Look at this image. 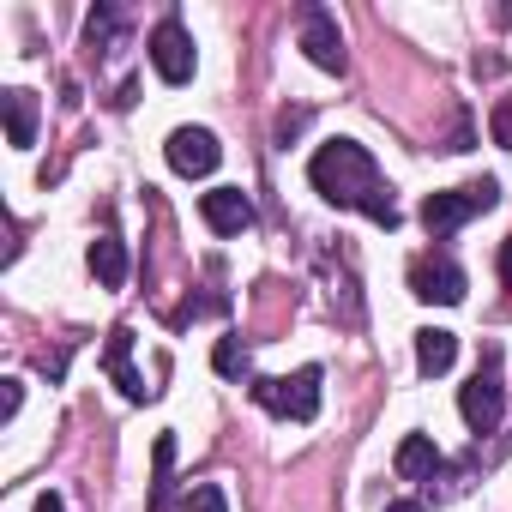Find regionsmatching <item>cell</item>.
I'll return each instance as SVG.
<instances>
[{"mask_svg": "<svg viewBox=\"0 0 512 512\" xmlns=\"http://www.w3.org/2000/svg\"><path fill=\"white\" fill-rule=\"evenodd\" d=\"M458 416L470 422V434H494L500 428V416H506V380H500V350L494 344L482 350L476 374L458 386Z\"/></svg>", "mask_w": 512, "mask_h": 512, "instance_id": "3957f363", "label": "cell"}, {"mask_svg": "<svg viewBox=\"0 0 512 512\" xmlns=\"http://www.w3.org/2000/svg\"><path fill=\"white\" fill-rule=\"evenodd\" d=\"M386 512H422V500H392Z\"/></svg>", "mask_w": 512, "mask_h": 512, "instance_id": "603a6c76", "label": "cell"}, {"mask_svg": "<svg viewBox=\"0 0 512 512\" xmlns=\"http://www.w3.org/2000/svg\"><path fill=\"white\" fill-rule=\"evenodd\" d=\"M103 368H109V380L121 386V398H127V404H145V398H157V386H145V374L133 368V326H115V332H109Z\"/></svg>", "mask_w": 512, "mask_h": 512, "instance_id": "9c48e42d", "label": "cell"}, {"mask_svg": "<svg viewBox=\"0 0 512 512\" xmlns=\"http://www.w3.org/2000/svg\"><path fill=\"white\" fill-rule=\"evenodd\" d=\"M452 362H458V338H452L446 326H422V332H416V368L434 380V374H446Z\"/></svg>", "mask_w": 512, "mask_h": 512, "instance_id": "5bb4252c", "label": "cell"}, {"mask_svg": "<svg viewBox=\"0 0 512 512\" xmlns=\"http://www.w3.org/2000/svg\"><path fill=\"white\" fill-rule=\"evenodd\" d=\"M302 127H308V115H302V109H290V115H284V121H278V139H284V145H290V139H296V133H302Z\"/></svg>", "mask_w": 512, "mask_h": 512, "instance_id": "44dd1931", "label": "cell"}, {"mask_svg": "<svg viewBox=\"0 0 512 512\" xmlns=\"http://www.w3.org/2000/svg\"><path fill=\"white\" fill-rule=\"evenodd\" d=\"M464 290H470V278H464V266L452 260V253H416V260H410V296L416 302L458 308Z\"/></svg>", "mask_w": 512, "mask_h": 512, "instance_id": "8992f818", "label": "cell"}, {"mask_svg": "<svg viewBox=\"0 0 512 512\" xmlns=\"http://www.w3.org/2000/svg\"><path fill=\"white\" fill-rule=\"evenodd\" d=\"M506 19H512V13H506Z\"/></svg>", "mask_w": 512, "mask_h": 512, "instance_id": "cb8c5ba5", "label": "cell"}, {"mask_svg": "<svg viewBox=\"0 0 512 512\" xmlns=\"http://www.w3.org/2000/svg\"><path fill=\"white\" fill-rule=\"evenodd\" d=\"M302 49H308V61H314L320 73H344V67H350L344 31H338V19H332L326 7H302Z\"/></svg>", "mask_w": 512, "mask_h": 512, "instance_id": "ba28073f", "label": "cell"}, {"mask_svg": "<svg viewBox=\"0 0 512 512\" xmlns=\"http://www.w3.org/2000/svg\"><path fill=\"white\" fill-rule=\"evenodd\" d=\"M19 404H25V386H19V380H7V392H0V422H13V416H19Z\"/></svg>", "mask_w": 512, "mask_h": 512, "instance_id": "ffe728a7", "label": "cell"}, {"mask_svg": "<svg viewBox=\"0 0 512 512\" xmlns=\"http://www.w3.org/2000/svg\"><path fill=\"white\" fill-rule=\"evenodd\" d=\"M175 494V434H157L151 446V512H169Z\"/></svg>", "mask_w": 512, "mask_h": 512, "instance_id": "9a60e30c", "label": "cell"}, {"mask_svg": "<svg viewBox=\"0 0 512 512\" xmlns=\"http://www.w3.org/2000/svg\"><path fill=\"white\" fill-rule=\"evenodd\" d=\"M85 260H91V278H97L103 290H121V284H127V241H121V235L103 229V235L91 241Z\"/></svg>", "mask_w": 512, "mask_h": 512, "instance_id": "7c38bea8", "label": "cell"}, {"mask_svg": "<svg viewBox=\"0 0 512 512\" xmlns=\"http://www.w3.org/2000/svg\"><path fill=\"white\" fill-rule=\"evenodd\" d=\"M199 217H205L217 235H241V229L253 223V199H247L241 187H211V193L199 199Z\"/></svg>", "mask_w": 512, "mask_h": 512, "instance_id": "30bf717a", "label": "cell"}, {"mask_svg": "<svg viewBox=\"0 0 512 512\" xmlns=\"http://www.w3.org/2000/svg\"><path fill=\"white\" fill-rule=\"evenodd\" d=\"M181 512H229V494H223L217 482H193V488L181 494Z\"/></svg>", "mask_w": 512, "mask_h": 512, "instance_id": "e0dca14e", "label": "cell"}, {"mask_svg": "<svg viewBox=\"0 0 512 512\" xmlns=\"http://www.w3.org/2000/svg\"><path fill=\"white\" fill-rule=\"evenodd\" d=\"M145 55H151V67H157V79L163 85H187L193 79V67H199V49H193V31L169 13V19H157V31L145 37Z\"/></svg>", "mask_w": 512, "mask_h": 512, "instance_id": "5b68a950", "label": "cell"}, {"mask_svg": "<svg viewBox=\"0 0 512 512\" xmlns=\"http://www.w3.org/2000/svg\"><path fill=\"white\" fill-rule=\"evenodd\" d=\"M494 205H500V181L482 175V181H464V187H452V193H428V199H422V229H428L434 241H446L458 223H470V217H482V211H494Z\"/></svg>", "mask_w": 512, "mask_h": 512, "instance_id": "7a4b0ae2", "label": "cell"}, {"mask_svg": "<svg viewBox=\"0 0 512 512\" xmlns=\"http://www.w3.org/2000/svg\"><path fill=\"white\" fill-rule=\"evenodd\" d=\"M85 37H91V49H109V43H115V13H109V7H103V13H91Z\"/></svg>", "mask_w": 512, "mask_h": 512, "instance_id": "d6986e66", "label": "cell"}, {"mask_svg": "<svg viewBox=\"0 0 512 512\" xmlns=\"http://www.w3.org/2000/svg\"><path fill=\"white\" fill-rule=\"evenodd\" d=\"M392 470H398L404 482L434 476V470H440V446H434V434H404V440H398V452H392Z\"/></svg>", "mask_w": 512, "mask_h": 512, "instance_id": "4fadbf2b", "label": "cell"}, {"mask_svg": "<svg viewBox=\"0 0 512 512\" xmlns=\"http://www.w3.org/2000/svg\"><path fill=\"white\" fill-rule=\"evenodd\" d=\"M308 181H314V193H320L326 205H338V211H362V217H374L380 229H398L392 181L374 169L368 145H356V139H326V145L308 157Z\"/></svg>", "mask_w": 512, "mask_h": 512, "instance_id": "6da1fadb", "label": "cell"}, {"mask_svg": "<svg viewBox=\"0 0 512 512\" xmlns=\"http://www.w3.org/2000/svg\"><path fill=\"white\" fill-rule=\"evenodd\" d=\"M253 404H266L272 416L314 422L320 416V368H296L290 380H253Z\"/></svg>", "mask_w": 512, "mask_h": 512, "instance_id": "277c9868", "label": "cell"}, {"mask_svg": "<svg viewBox=\"0 0 512 512\" xmlns=\"http://www.w3.org/2000/svg\"><path fill=\"white\" fill-rule=\"evenodd\" d=\"M488 133H494V145H500V151H512V91L494 103V115H488Z\"/></svg>", "mask_w": 512, "mask_h": 512, "instance_id": "ac0fdd59", "label": "cell"}, {"mask_svg": "<svg viewBox=\"0 0 512 512\" xmlns=\"http://www.w3.org/2000/svg\"><path fill=\"white\" fill-rule=\"evenodd\" d=\"M37 512H67V500L61 494H37Z\"/></svg>", "mask_w": 512, "mask_h": 512, "instance_id": "7402d4cb", "label": "cell"}, {"mask_svg": "<svg viewBox=\"0 0 512 512\" xmlns=\"http://www.w3.org/2000/svg\"><path fill=\"white\" fill-rule=\"evenodd\" d=\"M0 109H7V145L13 151H31L37 145V91L13 85L7 97H0Z\"/></svg>", "mask_w": 512, "mask_h": 512, "instance_id": "8fae6325", "label": "cell"}, {"mask_svg": "<svg viewBox=\"0 0 512 512\" xmlns=\"http://www.w3.org/2000/svg\"><path fill=\"white\" fill-rule=\"evenodd\" d=\"M211 368H217L223 380H241V374H247V350H241V338H217V350H211Z\"/></svg>", "mask_w": 512, "mask_h": 512, "instance_id": "2e32d148", "label": "cell"}, {"mask_svg": "<svg viewBox=\"0 0 512 512\" xmlns=\"http://www.w3.org/2000/svg\"><path fill=\"white\" fill-rule=\"evenodd\" d=\"M163 157H169V169H175V175L199 181V175H211V169L223 163V145H217V133H211V127H175V133L163 139Z\"/></svg>", "mask_w": 512, "mask_h": 512, "instance_id": "52a82bcc", "label": "cell"}]
</instances>
